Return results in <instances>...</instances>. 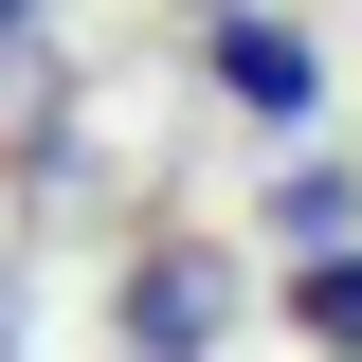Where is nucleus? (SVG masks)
Listing matches in <instances>:
<instances>
[{"instance_id": "obj_1", "label": "nucleus", "mask_w": 362, "mask_h": 362, "mask_svg": "<svg viewBox=\"0 0 362 362\" xmlns=\"http://www.w3.org/2000/svg\"><path fill=\"white\" fill-rule=\"evenodd\" d=\"M109 326H127V362H218L235 344V254L218 235H145L127 290H109Z\"/></svg>"}, {"instance_id": "obj_2", "label": "nucleus", "mask_w": 362, "mask_h": 362, "mask_svg": "<svg viewBox=\"0 0 362 362\" xmlns=\"http://www.w3.org/2000/svg\"><path fill=\"white\" fill-rule=\"evenodd\" d=\"M218 90H235V109H254V127H308V37H290V18H254V0H235V18H218Z\"/></svg>"}, {"instance_id": "obj_3", "label": "nucleus", "mask_w": 362, "mask_h": 362, "mask_svg": "<svg viewBox=\"0 0 362 362\" xmlns=\"http://www.w3.org/2000/svg\"><path fill=\"white\" fill-rule=\"evenodd\" d=\"M290 326H308L326 362H362V235H344V254H308V272H290Z\"/></svg>"}, {"instance_id": "obj_4", "label": "nucleus", "mask_w": 362, "mask_h": 362, "mask_svg": "<svg viewBox=\"0 0 362 362\" xmlns=\"http://www.w3.org/2000/svg\"><path fill=\"white\" fill-rule=\"evenodd\" d=\"M272 235H362V181H344V163H308L290 199H272Z\"/></svg>"}, {"instance_id": "obj_5", "label": "nucleus", "mask_w": 362, "mask_h": 362, "mask_svg": "<svg viewBox=\"0 0 362 362\" xmlns=\"http://www.w3.org/2000/svg\"><path fill=\"white\" fill-rule=\"evenodd\" d=\"M37 18H54V0H0V54H18V37H37Z\"/></svg>"}, {"instance_id": "obj_6", "label": "nucleus", "mask_w": 362, "mask_h": 362, "mask_svg": "<svg viewBox=\"0 0 362 362\" xmlns=\"http://www.w3.org/2000/svg\"><path fill=\"white\" fill-rule=\"evenodd\" d=\"M0 362H18V326H0Z\"/></svg>"}]
</instances>
